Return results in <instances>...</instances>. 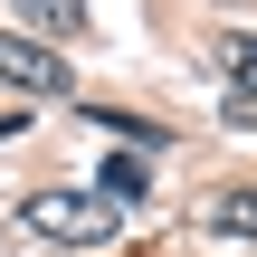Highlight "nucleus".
<instances>
[{
    "label": "nucleus",
    "instance_id": "f03ea898",
    "mask_svg": "<svg viewBox=\"0 0 257 257\" xmlns=\"http://www.w3.org/2000/svg\"><path fill=\"white\" fill-rule=\"evenodd\" d=\"M0 86H19V95H76L67 57H57V48H38L29 29H10V38H0Z\"/></svg>",
    "mask_w": 257,
    "mask_h": 257
},
{
    "label": "nucleus",
    "instance_id": "423d86ee",
    "mask_svg": "<svg viewBox=\"0 0 257 257\" xmlns=\"http://www.w3.org/2000/svg\"><path fill=\"white\" fill-rule=\"evenodd\" d=\"M229 124H257V86H229Z\"/></svg>",
    "mask_w": 257,
    "mask_h": 257
},
{
    "label": "nucleus",
    "instance_id": "f257e3e1",
    "mask_svg": "<svg viewBox=\"0 0 257 257\" xmlns=\"http://www.w3.org/2000/svg\"><path fill=\"white\" fill-rule=\"evenodd\" d=\"M19 229L67 238V248H105V238H114V200H86V191H29V200H19Z\"/></svg>",
    "mask_w": 257,
    "mask_h": 257
},
{
    "label": "nucleus",
    "instance_id": "39448f33",
    "mask_svg": "<svg viewBox=\"0 0 257 257\" xmlns=\"http://www.w3.org/2000/svg\"><path fill=\"white\" fill-rule=\"evenodd\" d=\"M19 19H38V29H57V38H76V29H86V0H19Z\"/></svg>",
    "mask_w": 257,
    "mask_h": 257
},
{
    "label": "nucleus",
    "instance_id": "20e7f679",
    "mask_svg": "<svg viewBox=\"0 0 257 257\" xmlns=\"http://www.w3.org/2000/svg\"><path fill=\"white\" fill-rule=\"evenodd\" d=\"M210 57H219L238 86H257V29H219V38H210Z\"/></svg>",
    "mask_w": 257,
    "mask_h": 257
},
{
    "label": "nucleus",
    "instance_id": "7ed1b4c3",
    "mask_svg": "<svg viewBox=\"0 0 257 257\" xmlns=\"http://www.w3.org/2000/svg\"><path fill=\"white\" fill-rule=\"evenodd\" d=\"M210 229H219V238H257V181H238V191L210 200Z\"/></svg>",
    "mask_w": 257,
    "mask_h": 257
}]
</instances>
